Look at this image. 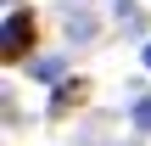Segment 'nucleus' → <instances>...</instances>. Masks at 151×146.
Listing matches in <instances>:
<instances>
[{
  "label": "nucleus",
  "instance_id": "1",
  "mask_svg": "<svg viewBox=\"0 0 151 146\" xmlns=\"http://www.w3.org/2000/svg\"><path fill=\"white\" fill-rule=\"evenodd\" d=\"M28 51H34V17H28V11H22V17L11 11V17H6V62H17V56H28Z\"/></svg>",
  "mask_w": 151,
  "mask_h": 146
},
{
  "label": "nucleus",
  "instance_id": "3",
  "mask_svg": "<svg viewBox=\"0 0 151 146\" xmlns=\"http://www.w3.org/2000/svg\"><path fill=\"white\" fill-rule=\"evenodd\" d=\"M140 56H146V68H151V45H146V51H140Z\"/></svg>",
  "mask_w": 151,
  "mask_h": 146
},
{
  "label": "nucleus",
  "instance_id": "2",
  "mask_svg": "<svg viewBox=\"0 0 151 146\" xmlns=\"http://www.w3.org/2000/svg\"><path fill=\"white\" fill-rule=\"evenodd\" d=\"M134 124H140V129H151V96H140V101H134Z\"/></svg>",
  "mask_w": 151,
  "mask_h": 146
}]
</instances>
